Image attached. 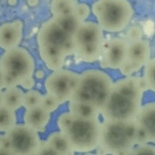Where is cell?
Here are the masks:
<instances>
[{"instance_id": "obj_1", "label": "cell", "mask_w": 155, "mask_h": 155, "mask_svg": "<svg viewBox=\"0 0 155 155\" xmlns=\"http://www.w3.org/2000/svg\"><path fill=\"white\" fill-rule=\"evenodd\" d=\"M143 93L137 77L129 76L113 83L111 92L100 113L104 120H135L141 108Z\"/></svg>"}, {"instance_id": "obj_2", "label": "cell", "mask_w": 155, "mask_h": 155, "mask_svg": "<svg viewBox=\"0 0 155 155\" xmlns=\"http://www.w3.org/2000/svg\"><path fill=\"white\" fill-rule=\"evenodd\" d=\"M37 43L41 58L52 71L61 69L66 58L74 54L72 36L54 18L43 23L37 34Z\"/></svg>"}, {"instance_id": "obj_3", "label": "cell", "mask_w": 155, "mask_h": 155, "mask_svg": "<svg viewBox=\"0 0 155 155\" xmlns=\"http://www.w3.org/2000/svg\"><path fill=\"white\" fill-rule=\"evenodd\" d=\"M58 124L68 138L74 151H92L99 146L101 124L98 117L82 118L68 112L58 117Z\"/></svg>"}, {"instance_id": "obj_4", "label": "cell", "mask_w": 155, "mask_h": 155, "mask_svg": "<svg viewBox=\"0 0 155 155\" xmlns=\"http://www.w3.org/2000/svg\"><path fill=\"white\" fill-rule=\"evenodd\" d=\"M113 85L111 78L104 71L96 69L85 71L79 74L78 84L71 100L89 103L101 113Z\"/></svg>"}, {"instance_id": "obj_5", "label": "cell", "mask_w": 155, "mask_h": 155, "mask_svg": "<svg viewBox=\"0 0 155 155\" xmlns=\"http://www.w3.org/2000/svg\"><path fill=\"white\" fill-rule=\"evenodd\" d=\"M137 123L130 121H108L101 124L99 146L110 153H129L137 144Z\"/></svg>"}, {"instance_id": "obj_6", "label": "cell", "mask_w": 155, "mask_h": 155, "mask_svg": "<svg viewBox=\"0 0 155 155\" xmlns=\"http://www.w3.org/2000/svg\"><path fill=\"white\" fill-rule=\"evenodd\" d=\"M0 68L5 78V88L21 85L32 78L35 68L33 57L25 48L5 51L0 58Z\"/></svg>"}, {"instance_id": "obj_7", "label": "cell", "mask_w": 155, "mask_h": 155, "mask_svg": "<svg viewBox=\"0 0 155 155\" xmlns=\"http://www.w3.org/2000/svg\"><path fill=\"white\" fill-rule=\"evenodd\" d=\"M92 12L102 30L111 33L124 30L134 15L127 0H98L92 5Z\"/></svg>"}, {"instance_id": "obj_8", "label": "cell", "mask_w": 155, "mask_h": 155, "mask_svg": "<svg viewBox=\"0 0 155 155\" xmlns=\"http://www.w3.org/2000/svg\"><path fill=\"white\" fill-rule=\"evenodd\" d=\"M98 23L83 21L72 35L74 53L85 62L92 63L100 58L103 33Z\"/></svg>"}, {"instance_id": "obj_9", "label": "cell", "mask_w": 155, "mask_h": 155, "mask_svg": "<svg viewBox=\"0 0 155 155\" xmlns=\"http://www.w3.org/2000/svg\"><path fill=\"white\" fill-rule=\"evenodd\" d=\"M11 153L19 155L37 154L41 141L38 132L26 124L15 125L5 134Z\"/></svg>"}, {"instance_id": "obj_10", "label": "cell", "mask_w": 155, "mask_h": 155, "mask_svg": "<svg viewBox=\"0 0 155 155\" xmlns=\"http://www.w3.org/2000/svg\"><path fill=\"white\" fill-rule=\"evenodd\" d=\"M79 74L68 70L58 69L47 78V93L54 95L61 103L70 101L78 84Z\"/></svg>"}, {"instance_id": "obj_11", "label": "cell", "mask_w": 155, "mask_h": 155, "mask_svg": "<svg viewBox=\"0 0 155 155\" xmlns=\"http://www.w3.org/2000/svg\"><path fill=\"white\" fill-rule=\"evenodd\" d=\"M150 56V47L147 41L140 39L132 41L128 44L127 58L120 71L124 75H131L146 64Z\"/></svg>"}, {"instance_id": "obj_12", "label": "cell", "mask_w": 155, "mask_h": 155, "mask_svg": "<svg viewBox=\"0 0 155 155\" xmlns=\"http://www.w3.org/2000/svg\"><path fill=\"white\" fill-rule=\"evenodd\" d=\"M129 43L120 37L112 38L102 45L101 65L104 68L120 69L127 58Z\"/></svg>"}, {"instance_id": "obj_13", "label": "cell", "mask_w": 155, "mask_h": 155, "mask_svg": "<svg viewBox=\"0 0 155 155\" xmlns=\"http://www.w3.org/2000/svg\"><path fill=\"white\" fill-rule=\"evenodd\" d=\"M23 37V23L20 20L0 26V48L7 51L19 46Z\"/></svg>"}, {"instance_id": "obj_14", "label": "cell", "mask_w": 155, "mask_h": 155, "mask_svg": "<svg viewBox=\"0 0 155 155\" xmlns=\"http://www.w3.org/2000/svg\"><path fill=\"white\" fill-rule=\"evenodd\" d=\"M135 121L144 130L149 142L155 143V102L141 106Z\"/></svg>"}, {"instance_id": "obj_15", "label": "cell", "mask_w": 155, "mask_h": 155, "mask_svg": "<svg viewBox=\"0 0 155 155\" xmlns=\"http://www.w3.org/2000/svg\"><path fill=\"white\" fill-rule=\"evenodd\" d=\"M51 113L40 106L27 109L24 114V124L37 132H44L49 123Z\"/></svg>"}, {"instance_id": "obj_16", "label": "cell", "mask_w": 155, "mask_h": 155, "mask_svg": "<svg viewBox=\"0 0 155 155\" xmlns=\"http://www.w3.org/2000/svg\"><path fill=\"white\" fill-rule=\"evenodd\" d=\"M46 142L56 154L71 155L74 152L67 136L61 130L50 134Z\"/></svg>"}, {"instance_id": "obj_17", "label": "cell", "mask_w": 155, "mask_h": 155, "mask_svg": "<svg viewBox=\"0 0 155 155\" xmlns=\"http://www.w3.org/2000/svg\"><path fill=\"white\" fill-rule=\"evenodd\" d=\"M5 88V92H2V106L16 111L23 106L25 93L17 86Z\"/></svg>"}, {"instance_id": "obj_18", "label": "cell", "mask_w": 155, "mask_h": 155, "mask_svg": "<svg viewBox=\"0 0 155 155\" xmlns=\"http://www.w3.org/2000/svg\"><path fill=\"white\" fill-rule=\"evenodd\" d=\"M69 112L74 116L82 118H96L100 111L95 106L87 102L69 101Z\"/></svg>"}, {"instance_id": "obj_19", "label": "cell", "mask_w": 155, "mask_h": 155, "mask_svg": "<svg viewBox=\"0 0 155 155\" xmlns=\"http://www.w3.org/2000/svg\"><path fill=\"white\" fill-rule=\"evenodd\" d=\"M53 18L64 31L71 36L74 34V32L83 22L76 16L74 12L59 16H54Z\"/></svg>"}, {"instance_id": "obj_20", "label": "cell", "mask_w": 155, "mask_h": 155, "mask_svg": "<svg viewBox=\"0 0 155 155\" xmlns=\"http://www.w3.org/2000/svg\"><path fill=\"white\" fill-rule=\"evenodd\" d=\"M77 2L76 0H52L51 9L53 17L74 12Z\"/></svg>"}, {"instance_id": "obj_21", "label": "cell", "mask_w": 155, "mask_h": 155, "mask_svg": "<svg viewBox=\"0 0 155 155\" xmlns=\"http://www.w3.org/2000/svg\"><path fill=\"white\" fill-rule=\"evenodd\" d=\"M16 124L15 111L5 106L0 107V132L6 133Z\"/></svg>"}, {"instance_id": "obj_22", "label": "cell", "mask_w": 155, "mask_h": 155, "mask_svg": "<svg viewBox=\"0 0 155 155\" xmlns=\"http://www.w3.org/2000/svg\"><path fill=\"white\" fill-rule=\"evenodd\" d=\"M148 89L155 92V58L149 60L144 65L143 75Z\"/></svg>"}, {"instance_id": "obj_23", "label": "cell", "mask_w": 155, "mask_h": 155, "mask_svg": "<svg viewBox=\"0 0 155 155\" xmlns=\"http://www.w3.org/2000/svg\"><path fill=\"white\" fill-rule=\"evenodd\" d=\"M42 97L43 95H41L38 91L30 90L28 92L24 94L23 106H24L26 109H30L34 106H40Z\"/></svg>"}, {"instance_id": "obj_24", "label": "cell", "mask_w": 155, "mask_h": 155, "mask_svg": "<svg viewBox=\"0 0 155 155\" xmlns=\"http://www.w3.org/2000/svg\"><path fill=\"white\" fill-rule=\"evenodd\" d=\"M61 104V103L54 95L47 93L46 95H43L41 106L51 113L52 112H54Z\"/></svg>"}, {"instance_id": "obj_25", "label": "cell", "mask_w": 155, "mask_h": 155, "mask_svg": "<svg viewBox=\"0 0 155 155\" xmlns=\"http://www.w3.org/2000/svg\"><path fill=\"white\" fill-rule=\"evenodd\" d=\"M129 153H130V154H142V153L155 154V147L147 144V143L137 144V147L134 146L131 149Z\"/></svg>"}, {"instance_id": "obj_26", "label": "cell", "mask_w": 155, "mask_h": 155, "mask_svg": "<svg viewBox=\"0 0 155 155\" xmlns=\"http://www.w3.org/2000/svg\"><path fill=\"white\" fill-rule=\"evenodd\" d=\"M74 12L81 21H85L89 16L90 8L87 4L77 2L75 7H74Z\"/></svg>"}, {"instance_id": "obj_27", "label": "cell", "mask_w": 155, "mask_h": 155, "mask_svg": "<svg viewBox=\"0 0 155 155\" xmlns=\"http://www.w3.org/2000/svg\"><path fill=\"white\" fill-rule=\"evenodd\" d=\"M127 38L130 41V42L135 41H138L142 39L143 37V32L140 27L138 26H133L129 29L127 31Z\"/></svg>"}, {"instance_id": "obj_28", "label": "cell", "mask_w": 155, "mask_h": 155, "mask_svg": "<svg viewBox=\"0 0 155 155\" xmlns=\"http://www.w3.org/2000/svg\"><path fill=\"white\" fill-rule=\"evenodd\" d=\"M34 81L33 79V78H30L28 80H27L26 81L23 83L21 85V86H23L25 88H31L32 87H34Z\"/></svg>"}, {"instance_id": "obj_29", "label": "cell", "mask_w": 155, "mask_h": 155, "mask_svg": "<svg viewBox=\"0 0 155 155\" xmlns=\"http://www.w3.org/2000/svg\"><path fill=\"white\" fill-rule=\"evenodd\" d=\"M5 88V78H4V74L2 73V70L0 68V91H2V88Z\"/></svg>"}, {"instance_id": "obj_30", "label": "cell", "mask_w": 155, "mask_h": 155, "mask_svg": "<svg viewBox=\"0 0 155 155\" xmlns=\"http://www.w3.org/2000/svg\"><path fill=\"white\" fill-rule=\"evenodd\" d=\"M27 2L30 6H35L38 4L39 0H27Z\"/></svg>"}, {"instance_id": "obj_31", "label": "cell", "mask_w": 155, "mask_h": 155, "mask_svg": "<svg viewBox=\"0 0 155 155\" xmlns=\"http://www.w3.org/2000/svg\"><path fill=\"white\" fill-rule=\"evenodd\" d=\"M36 76H37L38 78H42L44 76V72L43 71H38L37 73H36Z\"/></svg>"}, {"instance_id": "obj_32", "label": "cell", "mask_w": 155, "mask_h": 155, "mask_svg": "<svg viewBox=\"0 0 155 155\" xmlns=\"http://www.w3.org/2000/svg\"><path fill=\"white\" fill-rule=\"evenodd\" d=\"M2 106V92L0 91V107Z\"/></svg>"}]
</instances>
